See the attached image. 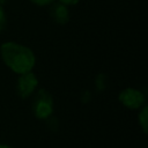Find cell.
<instances>
[{
	"label": "cell",
	"mask_w": 148,
	"mask_h": 148,
	"mask_svg": "<svg viewBox=\"0 0 148 148\" xmlns=\"http://www.w3.org/2000/svg\"><path fill=\"white\" fill-rule=\"evenodd\" d=\"M50 16L58 24H66L69 20V13L67 6L61 2L52 3L50 8Z\"/></svg>",
	"instance_id": "obj_5"
},
{
	"label": "cell",
	"mask_w": 148,
	"mask_h": 148,
	"mask_svg": "<svg viewBox=\"0 0 148 148\" xmlns=\"http://www.w3.org/2000/svg\"><path fill=\"white\" fill-rule=\"evenodd\" d=\"M118 99L124 106L132 109V110H135V109H140L143 105L145 95L138 89L125 88L124 90H121L119 92Z\"/></svg>",
	"instance_id": "obj_3"
},
{
	"label": "cell",
	"mask_w": 148,
	"mask_h": 148,
	"mask_svg": "<svg viewBox=\"0 0 148 148\" xmlns=\"http://www.w3.org/2000/svg\"><path fill=\"white\" fill-rule=\"evenodd\" d=\"M32 111L38 119H46L53 112V98L45 89H39L32 101Z\"/></svg>",
	"instance_id": "obj_2"
},
{
	"label": "cell",
	"mask_w": 148,
	"mask_h": 148,
	"mask_svg": "<svg viewBox=\"0 0 148 148\" xmlns=\"http://www.w3.org/2000/svg\"><path fill=\"white\" fill-rule=\"evenodd\" d=\"M0 56L6 66L17 74L30 72L36 64V57L31 49L15 42L1 44Z\"/></svg>",
	"instance_id": "obj_1"
},
{
	"label": "cell",
	"mask_w": 148,
	"mask_h": 148,
	"mask_svg": "<svg viewBox=\"0 0 148 148\" xmlns=\"http://www.w3.org/2000/svg\"><path fill=\"white\" fill-rule=\"evenodd\" d=\"M80 0H60L61 3L66 5V6H73V5H76Z\"/></svg>",
	"instance_id": "obj_9"
},
{
	"label": "cell",
	"mask_w": 148,
	"mask_h": 148,
	"mask_svg": "<svg viewBox=\"0 0 148 148\" xmlns=\"http://www.w3.org/2000/svg\"><path fill=\"white\" fill-rule=\"evenodd\" d=\"M0 148H13V147L7 146V145H0Z\"/></svg>",
	"instance_id": "obj_10"
},
{
	"label": "cell",
	"mask_w": 148,
	"mask_h": 148,
	"mask_svg": "<svg viewBox=\"0 0 148 148\" xmlns=\"http://www.w3.org/2000/svg\"><path fill=\"white\" fill-rule=\"evenodd\" d=\"M7 1H8V0H0V6H2V5H3V3H6Z\"/></svg>",
	"instance_id": "obj_11"
},
{
	"label": "cell",
	"mask_w": 148,
	"mask_h": 148,
	"mask_svg": "<svg viewBox=\"0 0 148 148\" xmlns=\"http://www.w3.org/2000/svg\"><path fill=\"white\" fill-rule=\"evenodd\" d=\"M138 120H139V124H140L143 133L146 134L148 132V108H147V105L142 106L141 111L139 112Z\"/></svg>",
	"instance_id": "obj_6"
},
{
	"label": "cell",
	"mask_w": 148,
	"mask_h": 148,
	"mask_svg": "<svg viewBox=\"0 0 148 148\" xmlns=\"http://www.w3.org/2000/svg\"><path fill=\"white\" fill-rule=\"evenodd\" d=\"M6 22H7V17L5 14V10L2 8V6H0V34L3 31V29L6 28Z\"/></svg>",
	"instance_id": "obj_7"
},
{
	"label": "cell",
	"mask_w": 148,
	"mask_h": 148,
	"mask_svg": "<svg viewBox=\"0 0 148 148\" xmlns=\"http://www.w3.org/2000/svg\"><path fill=\"white\" fill-rule=\"evenodd\" d=\"M37 86H38V79L30 71L20 74V77L17 79V83H16V90L21 98H27L35 91Z\"/></svg>",
	"instance_id": "obj_4"
},
{
	"label": "cell",
	"mask_w": 148,
	"mask_h": 148,
	"mask_svg": "<svg viewBox=\"0 0 148 148\" xmlns=\"http://www.w3.org/2000/svg\"><path fill=\"white\" fill-rule=\"evenodd\" d=\"M31 2H34L37 6H46V5H51L56 0H30Z\"/></svg>",
	"instance_id": "obj_8"
}]
</instances>
